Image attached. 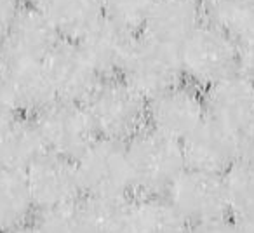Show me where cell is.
Segmentation results:
<instances>
[{
  "instance_id": "20",
  "label": "cell",
  "mask_w": 254,
  "mask_h": 233,
  "mask_svg": "<svg viewBox=\"0 0 254 233\" xmlns=\"http://www.w3.org/2000/svg\"><path fill=\"white\" fill-rule=\"evenodd\" d=\"M204 23L240 46L254 37V0H200Z\"/></svg>"
},
{
  "instance_id": "7",
  "label": "cell",
  "mask_w": 254,
  "mask_h": 233,
  "mask_svg": "<svg viewBox=\"0 0 254 233\" xmlns=\"http://www.w3.org/2000/svg\"><path fill=\"white\" fill-rule=\"evenodd\" d=\"M40 138L51 155L75 160L96 138L94 127L84 105L56 99L33 115Z\"/></svg>"
},
{
  "instance_id": "27",
  "label": "cell",
  "mask_w": 254,
  "mask_h": 233,
  "mask_svg": "<svg viewBox=\"0 0 254 233\" xmlns=\"http://www.w3.org/2000/svg\"><path fill=\"white\" fill-rule=\"evenodd\" d=\"M239 71L254 80V37L239 46Z\"/></svg>"
},
{
  "instance_id": "11",
  "label": "cell",
  "mask_w": 254,
  "mask_h": 233,
  "mask_svg": "<svg viewBox=\"0 0 254 233\" xmlns=\"http://www.w3.org/2000/svg\"><path fill=\"white\" fill-rule=\"evenodd\" d=\"M35 211L68 207L80 200L82 188L73 160L46 153L26 173Z\"/></svg>"
},
{
  "instance_id": "3",
  "label": "cell",
  "mask_w": 254,
  "mask_h": 233,
  "mask_svg": "<svg viewBox=\"0 0 254 233\" xmlns=\"http://www.w3.org/2000/svg\"><path fill=\"white\" fill-rule=\"evenodd\" d=\"M82 193L87 198H127L134 190L124 141L96 138L73 160Z\"/></svg>"
},
{
  "instance_id": "22",
  "label": "cell",
  "mask_w": 254,
  "mask_h": 233,
  "mask_svg": "<svg viewBox=\"0 0 254 233\" xmlns=\"http://www.w3.org/2000/svg\"><path fill=\"white\" fill-rule=\"evenodd\" d=\"M223 176L230 216L235 221L254 218V164L239 160Z\"/></svg>"
},
{
  "instance_id": "18",
  "label": "cell",
  "mask_w": 254,
  "mask_h": 233,
  "mask_svg": "<svg viewBox=\"0 0 254 233\" xmlns=\"http://www.w3.org/2000/svg\"><path fill=\"white\" fill-rule=\"evenodd\" d=\"M119 233H188V228L167 200L141 195L127 200Z\"/></svg>"
},
{
  "instance_id": "28",
  "label": "cell",
  "mask_w": 254,
  "mask_h": 233,
  "mask_svg": "<svg viewBox=\"0 0 254 233\" xmlns=\"http://www.w3.org/2000/svg\"><path fill=\"white\" fill-rule=\"evenodd\" d=\"M18 115H21V113L18 112L16 105L12 103L7 89L0 82V129L4 127V125H7L9 122H11L12 118H16Z\"/></svg>"
},
{
  "instance_id": "26",
  "label": "cell",
  "mask_w": 254,
  "mask_h": 233,
  "mask_svg": "<svg viewBox=\"0 0 254 233\" xmlns=\"http://www.w3.org/2000/svg\"><path fill=\"white\" fill-rule=\"evenodd\" d=\"M237 139H239L240 160L254 164V116L244 125L242 131L237 134Z\"/></svg>"
},
{
  "instance_id": "32",
  "label": "cell",
  "mask_w": 254,
  "mask_h": 233,
  "mask_svg": "<svg viewBox=\"0 0 254 233\" xmlns=\"http://www.w3.org/2000/svg\"><path fill=\"white\" fill-rule=\"evenodd\" d=\"M242 230V233H254V218L244 219V221H237Z\"/></svg>"
},
{
  "instance_id": "4",
  "label": "cell",
  "mask_w": 254,
  "mask_h": 233,
  "mask_svg": "<svg viewBox=\"0 0 254 233\" xmlns=\"http://www.w3.org/2000/svg\"><path fill=\"white\" fill-rule=\"evenodd\" d=\"M185 82L195 87H209L239 70V46L214 26L202 23L180 47Z\"/></svg>"
},
{
  "instance_id": "9",
  "label": "cell",
  "mask_w": 254,
  "mask_h": 233,
  "mask_svg": "<svg viewBox=\"0 0 254 233\" xmlns=\"http://www.w3.org/2000/svg\"><path fill=\"white\" fill-rule=\"evenodd\" d=\"M60 42L61 37L42 9L21 7L0 37V63H44Z\"/></svg>"
},
{
  "instance_id": "16",
  "label": "cell",
  "mask_w": 254,
  "mask_h": 233,
  "mask_svg": "<svg viewBox=\"0 0 254 233\" xmlns=\"http://www.w3.org/2000/svg\"><path fill=\"white\" fill-rule=\"evenodd\" d=\"M0 82L7 89L12 103L21 115L33 116L56 101L44 63H0Z\"/></svg>"
},
{
  "instance_id": "31",
  "label": "cell",
  "mask_w": 254,
  "mask_h": 233,
  "mask_svg": "<svg viewBox=\"0 0 254 233\" xmlns=\"http://www.w3.org/2000/svg\"><path fill=\"white\" fill-rule=\"evenodd\" d=\"M4 233H39V230H37V226L32 225V223H26V225L18 226V228H12V230L4 232Z\"/></svg>"
},
{
  "instance_id": "21",
  "label": "cell",
  "mask_w": 254,
  "mask_h": 233,
  "mask_svg": "<svg viewBox=\"0 0 254 233\" xmlns=\"http://www.w3.org/2000/svg\"><path fill=\"white\" fill-rule=\"evenodd\" d=\"M33 212L26 174L0 169V233L30 223Z\"/></svg>"
},
{
  "instance_id": "24",
  "label": "cell",
  "mask_w": 254,
  "mask_h": 233,
  "mask_svg": "<svg viewBox=\"0 0 254 233\" xmlns=\"http://www.w3.org/2000/svg\"><path fill=\"white\" fill-rule=\"evenodd\" d=\"M155 0H103L105 16L127 28L139 32Z\"/></svg>"
},
{
  "instance_id": "2",
  "label": "cell",
  "mask_w": 254,
  "mask_h": 233,
  "mask_svg": "<svg viewBox=\"0 0 254 233\" xmlns=\"http://www.w3.org/2000/svg\"><path fill=\"white\" fill-rule=\"evenodd\" d=\"M134 190L141 195L159 197L167 191L181 171L187 167L181 143L143 127L138 134L126 141Z\"/></svg>"
},
{
  "instance_id": "6",
  "label": "cell",
  "mask_w": 254,
  "mask_h": 233,
  "mask_svg": "<svg viewBox=\"0 0 254 233\" xmlns=\"http://www.w3.org/2000/svg\"><path fill=\"white\" fill-rule=\"evenodd\" d=\"M166 195V200L187 225H198L230 216L223 174L185 167L167 188Z\"/></svg>"
},
{
  "instance_id": "10",
  "label": "cell",
  "mask_w": 254,
  "mask_h": 233,
  "mask_svg": "<svg viewBox=\"0 0 254 233\" xmlns=\"http://www.w3.org/2000/svg\"><path fill=\"white\" fill-rule=\"evenodd\" d=\"M56 99L84 103L103 80L77 42L61 40L44 61Z\"/></svg>"
},
{
  "instance_id": "5",
  "label": "cell",
  "mask_w": 254,
  "mask_h": 233,
  "mask_svg": "<svg viewBox=\"0 0 254 233\" xmlns=\"http://www.w3.org/2000/svg\"><path fill=\"white\" fill-rule=\"evenodd\" d=\"M119 77L146 101L185 82L178 49L146 39L141 33L131 47Z\"/></svg>"
},
{
  "instance_id": "17",
  "label": "cell",
  "mask_w": 254,
  "mask_h": 233,
  "mask_svg": "<svg viewBox=\"0 0 254 233\" xmlns=\"http://www.w3.org/2000/svg\"><path fill=\"white\" fill-rule=\"evenodd\" d=\"M46 153L33 116L18 115L0 129V169L26 174Z\"/></svg>"
},
{
  "instance_id": "25",
  "label": "cell",
  "mask_w": 254,
  "mask_h": 233,
  "mask_svg": "<svg viewBox=\"0 0 254 233\" xmlns=\"http://www.w3.org/2000/svg\"><path fill=\"white\" fill-rule=\"evenodd\" d=\"M188 233H242V230L232 216H225V218L212 219V221L191 225Z\"/></svg>"
},
{
  "instance_id": "19",
  "label": "cell",
  "mask_w": 254,
  "mask_h": 233,
  "mask_svg": "<svg viewBox=\"0 0 254 233\" xmlns=\"http://www.w3.org/2000/svg\"><path fill=\"white\" fill-rule=\"evenodd\" d=\"M44 12L61 40L80 42L103 18V0H53Z\"/></svg>"
},
{
  "instance_id": "8",
  "label": "cell",
  "mask_w": 254,
  "mask_h": 233,
  "mask_svg": "<svg viewBox=\"0 0 254 233\" xmlns=\"http://www.w3.org/2000/svg\"><path fill=\"white\" fill-rule=\"evenodd\" d=\"M204 94L198 87L181 82L146 105V122L157 132L183 143L205 120Z\"/></svg>"
},
{
  "instance_id": "1",
  "label": "cell",
  "mask_w": 254,
  "mask_h": 233,
  "mask_svg": "<svg viewBox=\"0 0 254 233\" xmlns=\"http://www.w3.org/2000/svg\"><path fill=\"white\" fill-rule=\"evenodd\" d=\"M98 138L129 141L146 124V101L120 77L103 78L84 103Z\"/></svg>"
},
{
  "instance_id": "12",
  "label": "cell",
  "mask_w": 254,
  "mask_h": 233,
  "mask_svg": "<svg viewBox=\"0 0 254 233\" xmlns=\"http://www.w3.org/2000/svg\"><path fill=\"white\" fill-rule=\"evenodd\" d=\"M204 105L207 118L239 134L254 116V80L235 70L205 87Z\"/></svg>"
},
{
  "instance_id": "15",
  "label": "cell",
  "mask_w": 254,
  "mask_h": 233,
  "mask_svg": "<svg viewBox=\"0 0 254 233\" xmlns=\"http://www.w3.org/2000/svg\"><path fill=\"white\" fill-rule=\"evenodd\" d=\"M139 32L127 28L110 18H103L80 42H77L89 58L101 78L120 75Z\"/></svg>"
},
{
  "instance_id": "23",
  "label": "cell",
  "mask_w": 254,
  "mask_h": 233,
  "mask_svg": "<svg viewBox=\"0 0 254 233\" xmlns=\"http://www.w3.org/2000/svg\"><path fill=\"white\" fill-rule=\"evenodd\" d=\"M35 226L39 233H91L80 200L68 207L40 212Z\"/></svg>"
},
{
  "instance_id": "30",
  "label": "cell",
  "mask_w": 254,
  "mask_h": 233,
  "mask_svg": "<svg viewBox=\"0 0 254 233\" xmlns=\"http://www.w3.org/2000/svg\"><path fill=\"white\" fill-rule=\"evenodd\" d=\"M53 0H19L23 7H33V9H46Z\"/></svg>"
},
{
  "instance_id": "29",
  "label": "cell",
  "mask_w": 254,
  "mask_h": 233,
  "mask_svg": "<svg viewBox=\"0 0 254 233\" xmlns=\"http://www.w3.org/2000/svg\"><path fill=\"white\" fill-rule=\"evenodd\" d=\"M21 7L19 0H0V37L4 35Z\"/></svg>"
},
{
  "instance_id": "14",
  "label": "cell",
  "mask_w": 254,
  "mask_h": 233,
  "mask_svg": "<svg viewBox=\"0 0 254 233\" xmlns=\"http://www.w3.org/2000/svg\"><path fill=\"white\" fill-rule=\"evenodd\" d=\"M202 23L204 12L200 0H155L139 33L178 49Z\"/></svg>"
},
{
  "instance_id": "13",
  "label": "cell",
  "mask_w": 254,
  "mask_h": 233,
  "mask_svg": "<svg viewBox=\"0 0 254 233\" xmlns=\"http://www.w3.org/2000/svg\"><path fill=\"white\" fill-rule=\"evenodd\" d=\"M187 167L225 174L233 164L240 160L237 134L223 125L205 120L181 143Z\"/></svg>"
}]
</instances>
